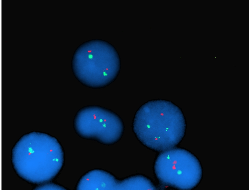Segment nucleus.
<instances>
[{
    "instance_id": "obj_1",
    "label": "nucleus",
    "mask_w": 249,
    "mask_h": 190,
    "mask_svg": "<svg viewBox=\"0 0 249 190\" xmlns=\"http://www.w3.org/2000/svg\"><path fill=\"white\" fill-rule=\"evenodd\" d=\"M134 132L144 145L164 151L173 148L183 138L186 121L181 110L171 102L152 100L143 105L136 113Z\"/></svg>"
},
{
    "instance_id": "obj_2",
    "label": "nucleus",
    "mask_w": 249,
    "mask_h": 190,
    "mask_svg": "<svg viewBox=\"0 0 249 190\" xmlns=\"http://www.w3.org/2000/svg\"><path fill=\"white\" fill-rule=\"evenodd\" d=\"M80 47L72 59V69L76 79L89 88H104L113 83L120 71L118 60L111 51L91 46Z\"/></svg>"
},
{
    "instance_id": "obj_3",
    "label": "nucleus",
    "mask_w": 249,
    "mask_h": 190,
    "mask_svg": "<svg viewBox=\"0 0 249 190\" xmlns=\"http://www.w3.org/2000/svg\"><path fill=\"white\" fill-rule=\"evenodd\" d=\"M154 170L162 184L181 190L195 187L202 174L201 166L196 157L181 148H173L161 152L156 161Z\"/></svg>"
},
{
    "instance_id": "obj_4",
    "label": "nucleus",
    "mask_w": 249,
    "mask_h": 190,
    "mask_svg": "<svg viewBox=\"0 0 249 190\" xmlns=\"http://www.w3.org/2000/svg\"><path fill=\"white\" fill-rule=\"evenodd\" d=\"M73 125L79 137L107 145L117 142L124 130L123 121L117 114L96 105L85 106L79 110L74 116Z\"/></svg>"
},
{
    "instance_id": "obj_5",
    "label": "nucleus",
    "mask_w": 249,
    "mask_h": 190,
    "mask_svg": "<svg viewBox=\"0 0 249 190\" xmlns=\"http://www.w3.org/2000/svg\"><path fill=\"white\" fill-rule=\"evenodd\" d=\"M117 181L110 174L104 171L94 170L85 175L79 181L78 190H114Z\"/></svg>"
},
{
    "instance_id": "obj_6",
    "label": "nucleus",
    "mask_w": 249,
    "mask_h": 190,
    "mask_svg": "<svg viewBox=\"0 0 249 190\" xmlns=\"http://www.w3.org/2000/svg\"><path fill=\"white\" fill-rule=\"evenodd\" d=\"M32 153H33V152H29L28 153V155H29H29H31Z\"/></svg>"
}]
</instances>
